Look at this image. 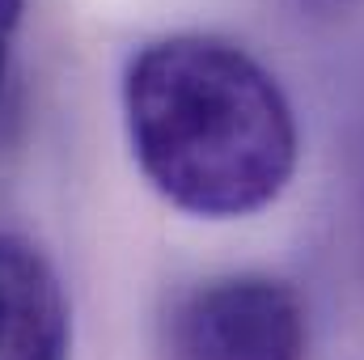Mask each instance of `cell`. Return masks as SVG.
I'll return each mask as SVG.
<instances>
[{"label": "cell", "mask_w": 364, "mask_h": 360, "mask_svg": "<svg viewBox=\"0 0 364 360\" xmlns=\"http://www.w3.org/2000/svg\"><path fill=\"white\" fill-rule=\"evenodd\" d=\"M170 360H305L301 297L272 275H220L170 318Z\"/></svg>", "instance_id": "obj_2"}, {"label": "cell", "mask_w": 364, "mask_h": 360, "mask_svg": "<svg viewBox=\"0 0 364 360\" xmlns=\"http://www.w3.org/2000/svg\"><path fill=\"white\" fill-rule=\"evenodd\" d=\"M0 360H68L60 275L17 233H0Z\"/></svg>", "instance_id": "obj_3"}, {"label": "cell", "mask_w": 364, "mask_h": 360, "mask_svg": "<svg viewBox=\"0 0 364 360\" xmlns=\"http://www.w3.org/2000/svg\"><path fill=\"white\" fill-rule=\"evenodd\" d=\"M136 166L191 216H250L296 170V119L275 77L208 34L149 43L123 77Z\"/></svg>", "instance_id": "obj_1"}, {"label": "cell", "mask_w": 364, "mask_h": 360, "mask_svg": "<svg viewBox=\"0 0 364 360\" xmlns=\"http://www.w3.org/2000/svg\"><path fill=\"white\" fill-rule=\"evenodd\" d=\"M21 4L26 0H0V81L9 73V55H13V34L21 26Z\"/></svg>", "instance_id": "obj_4"}]
</instances>
